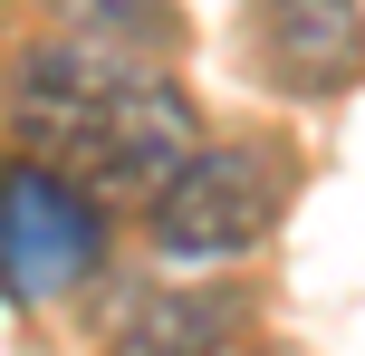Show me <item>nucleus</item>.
Segmentation results:
<instances>
[{
	"label": "nucleus",
	"mask_w": 365,
	"mask_h": 356,
	"mask_svg": "<svg viewBox=\"0 0 365 356\" xmlns=\"http://www.w3.org/2000/svg\"><path fill=\"white\" fill-rule=\"evenodd\" d=\"M10 116L58 173H77L87 193H115V203H154L202 154V126H192L173 77H154L145 58L87 49V39H58V49L19 58Z\"/></svg>",
	"instance_id": "1"
},
{
	"label": "nucleus",
	"mask_w": 365,
	"mask_h": 356,
	"mask_svg": "<svg viewBox=\"0 0 365 356\" xmlns=\"http://www.w3.org/2000/svg\"><path fill=\"white\" fill-rule=\"evenodd\" d=\"M145 222H154V250H164L173 270L240 260V250L269 241V222H279V164L259 145H202L145 203Z\"/></svg>",
	"instance_id": "2"
},
{
	"label": "nucleus",
	"mask_w": 365,
	"mask_h": 356,
	"mask_svg": "<svg viewBox=\"0 0 365 356\" xmlns=\"http://www.w3.org/2000/svg\"><path fill=\"white\" fill-rule=\"evenodd\" d=\"M96 250H106L96 193L77 183V173L19 154L10 183H0V260H10V299L38 308V299H58V289H77L96 270Z\"/></svg>",
	"instance_id": "3"
},
{
	"label": "nucleus",
	"mask_w": 365,
	"mask_h": 356,
	"mask_svg": "<svg viewBox=\"0 0 365 356\" xmlns=\"http://www.w3.org/2000/svg\"><path fill=\"white\" fill-rule=\"evenodd\" d=\"M250 58L289 96H346L365 77V0H259Z\"/></svg>",
	"instance_id": "4"
},
{
	"label": "nucleus",
	"mask_w": 365,
	"mask_h": 356,
	"mask_svg": "<svg viewBox=\"0 0 365 356\" xmlns=\"http://www.w3.org/2000/svg\"><path fill=\"white\" fill-rule=\"evenodd\" d=\"M240 327V299L231 289H154L115 318L106 356H221Z\"/></svg>",
	"instance_id": "5"
},
{
	"label": "nucleus",
	"mask_w": 365,
	"mask_h": 356,
	"mask_svg": "<svg viewBox=\"0 0 365 356\" xmlns=\"http://www.w3.org/2000/svg\"><path fill=\"white\" fill-rule=\"evenodd\" d=\"M48 10H58V39H87V49H115V58H145L173 39L164 0H48Z\"/></svg>",
	"instance_id": "6"
},
{
	"label": "nucleus",
	"mask_w": 365,
	"mask_h": 356,
	"mask_svg": "<svg viewBox=\"0 0 365 356\" xmlns=\"http://www.w3.org/2000/svg\"><path fill=\"white\" fill-rule=\"evenodd\" d=\"M221 356H269V347H221Z\"/></svg>",
	"instance_id": "7"
}]
</instances>
